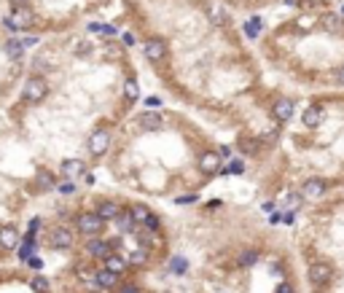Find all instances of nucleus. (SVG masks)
Listing matches in <instances>:
<instances>
[{
	"instance_id": "nucleus-1",
	"label": "nucleus",
	"mask_w": 344,
	"mask_h": 293,
	"mask_svg": "<svg viewBox=\"0 0 344 293\" xmlns=\"http://www.w3.org/2000/svg\"><path fill=\"white\" fill-rule=\"evenodd\" d=\"M46 94H49V83H46V78L43 75H33L22 89V100L27 102V105H38V102H43Z\"/></svg>"
},
{
	"instance_id": "nucleus-2",
	"label": "nucleus",
	"mask_w": 344,
	"mask_h": 293,
	"mask_svg": "<svg viewBox=\"0 0 344 293\" xmlns=\"http://www.w3.org/2000/svg\"><path fill=\"white\" fill-rule=\"evenodd\" d=\"M331 191V183L326 181L323 175H312V178H307V181L301 183V196L304 199H320V196H326Z\"/></svg>"
},
{
	"instance_id": "nucleus-3",
	"label": "nucleus",
	"mask_w": 344,
	"mask_h": 293,
	"mask_svg": "<svg viewBox=\"0 0 344 293\" xmlns=\"http://www.w3.org/2000/svg\"><path fill=\"white\" fill-rule=\"evenodd\" d=\"M102 226H105V221L97 213H81L78 218H75V229H78V234H83V237H97L102 231Z\"/></svg>"
},
{
	"instance_id": "nucleus-4",
	"label": "nucleus",
	"mask_w": 344,
	"mask_h": 293,
	"mask_svg": "<svg viewBox=\"0 0 344 293\" xmlns=\"http://www.w3.org/2000/svg\"><path fill=\"white\" fill-rule=\"evenodd\" d=\"M331 277H333V267H331V263H326V261H312V263H309V269H307L309 285L323 288Z\"/></svg>"
},
{
	"instance_id": "nucleus-5",
	"label": "nucleus",
	"mask_w": 344,
	"mask_h": 293,
	"mask_svg": "<svg viewBox=\"0 0 344 293\" xmlns=\"http://www.w3.org/2000/svg\"><path fill=\"white\" fill-rule=\"evenodd\" d=\"M86 148H89V154L94 159H100L108 154V148H110V132L108 129H94L89 140H86Z\"/></svg>"
},
{
	"instance_id": "nucleus-6",
	"label": "nucleus",
	"mask_w": 344,
	"mask_h": 293,
	"mask_svg": "<svg viewBox=\"0 0 344 293\" xmlns=\"http://www.w3.org/2000/svg\"><path fill=\"white\" fill-rule=\"evenodd\" d=\"M293 113H296V105H293V100H288V97H280L272 105V119L277 121V124H288V121L293 119Z\"/></svg>"
},
{
	"instance_id": "nucleus-7",
	"label": "nucleus",
	"mask_w": 344,
	"mask_h": 293,
	"mask_svg": "<svg viewBox=\"0 0 344 293\" xmlns=\"http://www.w3.org/2000/svg\"><path fill=\"white\" fill-rule=\"evenodd\" d=\"M83 253L89 258H108L110 256V245L105 242V240H100V237H89L86 240V245H83Z\"/></svg>"
},
{
	"instance_id": "nucleus-8",
	"label": "nucleus",
	"mask_w": 344,
	"mask_h": 293,
	"mask_svg": "<svg viewBox=\"0 0 344 293\" xmlns=\"http://www.w3.org/2000/svg\"><path fill=\"white\" fill-rule=\"evenodd\" d=\"M49 245L56 250H65L73 245V231L68 229V226H54L51 234H49Z\"/></svg>"
},
{
	"instance_id": "nucleus-9",
	"label": "nucleus",
	"mask_w": 344,
	"mask_h": 293,
	"mask_svg": "<svg viewBox=\"0 0 344 293\" xmlns=\"http://www.w3.org/2000/svg\"><path fill=\"white\" fill-rule=\"evenodd\" d=\"M142 54H146L151 62H161L167 56V43L161 41V38H151V41H146V46H142Z\"/></svg>"
},
{
	"instance_id": "nucleus-10",
	"label": "nucleus",
	"mask_w": 344,
	"mask_h": 293,
	"mask_svg": "<svg viewBox=\"0 0 344 293\" xmlns=\"http://www.w3.org/2000/svg\"><path fill=\"white\" fill-rule=\"evenodd\" d=\"M323 119H326V113H323V105H307L301 113V124L307 129H318L323 124Z\"/></svg>"
},
{
	"instance_id": "nucleus-11",
	"label": "nucleus",
	"mask_w": 344,
	"mask_h": 293,
	"mask_svg": "<svg viewBox=\"0 0 344 293\" xmlns=\"http://www.w3.org/2000/svg\"><path fill=\"white\" fill-rule=\"evenodd\" d=\"M199 169L207 175L221 172V156H218V151H205V154L199 156Z\"/></svg>"
},
{
	"instance_id": "nucleus-12",
	"label": "nucleus",
	"mask_w": 344,
	"mask_h": 293,
	"mask_svg": "<svg viewBox=\"0 0 344 293\" xmlns=\"http://www.w3.org/2000/svg\"><path fill=\"white\" fill-rule=\"evenodd\" d=\"M16 245H19V229L11 226V223L3 226V229H0V248H3V250H14Z\"/></svg>"
},
{
	"instance_id": "nucleus-13",
	"label": "nucleus",
	"mask_w": 344,
	"mask_h": 293,
	"mask_svg": "<svg viewBox=\"0 0 344 293\" xmlns=\"http://www.w3.org/2000/svg\"><path fill=\"white\" fill-rule=\"evenodd\" d=\"M14 24H16V30H27V27L35 24V14L27 6H19L16 14H14Z\"/></svg>"
},
{
	"instance_id": "nucleus-14",
	"label": "nucleus",
	"mask_w": 344,
	"mask_h": 293,
	"mask_svg": "<svg viewBox=\"0 0 344 293\" xmlns=\"http://www.w3.org/2000/svg\"><path fill=\"white\" fill-rule=\"evenodd\" d=\"M94 213H97L102 221H116V218H119V213H121V207H119L116 202H113V199H105V202H100V204H97V210H94Z\"/></svg>"
},
{
	"instance_id": "nucleus-15",
	"label": "nucleus",
	"mask_w": 344,
	"mask_h": 293,
	"mask_svg": "<svg viewBox=\"0 0 344 293\" xmlns=\"http://www.w3.org/2000/svg\"><path fill=\"white\" fill-rule=\"evenodd\" d=\"M60 169H62V175L70 181V178H78V175L83 172V169H86V164L81 162V159H65Z\"/></svg>"
},
{
	"instance_id": "nucleus-16",
	"label": "nucleus",
	"mask_w": 344,
	"mask_h": 293,
	"mask_svg": "<svg viewBox=\"0 0 344 293\" xmlns=\"http://www.w3.org/2000/svg\"><path fill=\"white\" fill-rule=\"evenodd\" d=\"M94 280H97V288H105V290H113L119 285V275H113L108 269H100L97 275H94Z\"/></svg>"
},
{
	"instance_id": "nucleus-17",
	"label": "nucleus",
	"mask_w": 344,
	"mask_h": 293,
	"mask_svg": "<svg viewBox=\"0 0 344 293\" xmlns=\"http://www.w3.org/2000/svg\"><path fill=\"white\" fill-rule=\"evenodd\" d=\"M6 54L11 56L14 62H22V56H24V43L16 41V38H8V41H6Z\"/></svg>"
},
{
	"instance_id": "nucleus-18",
	"label": "nucleus",
	"mask_w": 344,
	"mask_h": 293,
	"mask_svg": "<svg viewBox=\"0 0 344 293\" xmlns=\"http://www.w3.org/2000/svg\"><path fill=\"white\" fill-rule=\"evenodd\" d=\"M137 124H140L142 129H159V127H161V116H159V113H154V110H146V113L137 119Z\"/></svg>"
},
{
	"instance_id": "nucleus-19",
	"label": "nucleus",
	"mask_w": 344,
	"mask_h": 293,
	"mask_svg": "<svg viewBox=\"0 0 344 293\" xmlns=\"http://www.w3.org/2000/svg\"><path fill=\"white\" fill-rule=\"evenodd\" d=\"M105 269L113 272V275H124V269H127V261L121 256H108L105 258Z\"/></svg>"
},
{
	"instance_id": "nucleus-20",
	"label": "nucleus",
	"mask_w": 344,
	"mask_h": 293,
	"mask_svg": "<svg viewBox=\"0 0 344 293\" xmlns=\"http://www.w3.org/2000/svg\"><path fill=\"white\" fill-rule=\"evenodd\" d=\"M116 223H119L121 234H127V231H132V229H135V218H132V213H129V210H127V213H119Z\"/></svg>"
},
{
	"instance_id": "nucleus-21",
	"label": "nucleus",
	"mask_w": 344,
	"mask_h": 293,
	"mask_svg": "<svg viewBox=\"0 0 344 293\" xmlns=\"http://www.w3.org/2000/svg\"><path fill=\"white\" fill-rule=\"evenodd\" d=\"M129 213H132V218H135V223H146L151 218V210H148L146 204H132Z\"/></svg>"
},
{
	"instance_id": "nucleus-22",
	"label": "nucleus",
	"mask_w": 344,
	"mask_h": 293,
	"mask_svg": "<svg viewBox=\"0 0 344 293\" xmlns=\"http://www.w3.org/2000/svg\"><path fill=\"white\" fill-rule=\"evenodd\" d=\"M124 94H127V100H137L140 97V86H137V81L135 78H127V83H124Z\"/></svg>"
},
{
	"instance_id": "nucleus-23",
	"label": "nucleus",
	"mask_w": 344,
	"mask_h": 293,
	"mask_svg": "<svg viewBox=\"0 0 344 293\" xmlns=\"http://www.w3.org/2000/svg\"><path fill=\"white\" fill-rule=\"evenodd\" d=\"M258 148H261V143H258L255 137H245V140H240V151H242V154H258Z\"/></svg>"
},
{
	"instance_id": "nucleus-24",
	"label": "nucleus",
	"mask_w": 344,
	"mask_h": 293,
	"mask_svg": "<svg viewBox=\"0 0 344 293\" xmlns=\"http://www.w3.org/2000/svg\"><path fill=\"white\" fill-rule=\"evenodd\" d=\"M127 261H129V263H135V267H142V263H146V261H148V253H146V250H142V248H140V250H132Z\"/></svg>"
},
{
	"instance_id": "nucleus-25",
	"label": "nucleus",
	"mask_w": 344,
	"mask_h": 293,
	"mask_svg": "<svg viewBox=\"0 0 344 293\" xmlns=\"http://www.w3.org/2000/svg\"><path fill=\"white\" fill-rule=\"evenodd\" d=\"M237 261H240V267H253V263L258 261V253L255 250H245V253H240Z\"/></svg>"
},
{
	"instance_id": "nucleus-26",
	"label": "nucleus",
	"mask_w": 344,
	"mask_h": 293,
	"mask_svg": "<svg viewBox=\"0 0 344 293\" xmlns=\"http://www.w3.org/2000/svg\"><path fill=\"white\" fill-rule=\"evenodd\" d=\"M331 86L344 89V65H339V68L333 70V75H331Z\"/></svg>"
},
{
	"instance_id": "nucleus-27",
	"label": "nucleus",
	"mask_w": 344,
	"mask_h": 293,
	"mask_svg": "<svg viewBox=\"0 0 344 293\" xmlns=\"http://www.w3.org/2000/svg\"><path fill=\"white\" fill-rule=\"evenodd\" d=\"M221 172H226V175H242L245 172V164L240 162V159H234V162L228 164L226 169H221Z\"/></svg>"
},
{
	"instance_id": "nucleus-28",
	"label": "nucleus",
	"mask_w": 344,
	"mask_h": 293,
	"mask_svg": "<svg viewBox=\"0 0 344 293\" xmlns=\"http://www.w3.org/2000/svg\"><path fill=\"white\" fill-rule=\"evenodd\" d=\"M56 191H60L62 196H70V194H75V186H73V181H65V183L56 186Z\"/></svg>"
},
{
	"instance_id": "nucleus-29",
	"label": "nucleus",
	"mask_w": 344,
	"mask_h": 293,
	"mask_svg": "<svg viewBox=\"0 0 344 293\" xmlns=\"http://www.w3.org/2000/svg\"><path fill=\"white\" fill-rule=\"evenodd\" d=\"M38 186H43V188H51V186H54V178H51L49 172H41V175H38Z\"/></svg>"
},
{
	"instance_id": "nucleus-30",
	"label": "nucleus",
	"mask_w": 344,
	"mask_h": 293,
	"mask_svg": "<svg viewBox=\"0 0 344 293\" xmlns=\"http://www.w3.org/2000/svg\"><path fill=\"white\" fill-rule=\"evenodd\" d=\"M210 16H213L215 24H223V22H226V14L221 11V8H210Z\"/></svg>"
},
{
	"instance_id": "nucleus-31",
	"label": "nucleus",
	"mask_w": 344,
	"mask_h": 293,
	"mask_svg": "<svg viewBox=\"0 0 344 293\" xmlns=\"http://www.w3.org/2000/svg\"><path fill=\"white\" fill-rule=\"evenodd\" d=\"M33 288L35 290H49V280L46 277H33Z\"/></svg>"
},
{
	"instance_id": "nucleus-32",
	"label": "nucleus",
	"mask_w": 344,
	"mask_h": 293,
	"mask_svg": "<svg viewBox=\"0 0 344 293\" xmlns=\"http://www.w3.org/2000/svg\"><path fill=\"white\" fill-rule=\"evenodd\" d=\"M274 293H296V290H293V285H291V282H285V280H282L280 285L274 288Z\"/></svg>"
},
{
	"instance_id": "nucleus-33",
	"label": "nucleus",
	"mask_w": 344,
	"mask_h": 293,
	"mask_svg": "<svg viewBox=\"0 0 344 293\" xmlns=\"http://www.w3.org/2000/svg\"><path fill=\"white\" fill-rule=\"evenodd\" d=\"M146 226H148V229H154V231H159V218H156L154 213H151V218L146 221Z\"/></svg>"
},
{
	"instance_id": "nucleus-34",
	"label": "nucleus",
	"mask_w": 344,
	"mask_h": 293,
	"mask_svg": "<svg viewBox=\"0 0 344 293\" xmlns=\"http://www.w3.org/2000/svg\"><path fill=\"white\" fill-rule=\"evenodd\" d=\"M146 105H148V110H156V108L161 105V100H159V97H148V100H146Z\"/></svg>"
},
{
	"instance_id": "nucleus-35",
	"label": "nucleus",
	"mask_w": 344,
	"mask_h": 293,
	"mask_svg": "<svg viewBox=\"0 0 344 293\" xmlns=\"http://www.w3.org/2000/svg\"><path fill=\"white\" fill-rule=\"evenodd\" d=\"M172 269H175V272H183V269H186V261H183V258H175V261H172Z\"/></svg>"
},
{
	"instance_id": "nucleus-36",
	"label": "nucleus",
	"mask_w": 344,
	"mask_h": 293,
	"mask_svg": "<svg viewBox=\"0 0 344 293\" xmlns=\"http://www.w3.org/2000/svg\"><path fill=\"white\" fill-rule=\"evenodd\" d=\"M119 293H140V288L137 285H124V288H119Z\"/></svg>"
},
{
	"instance_id": "nucleus-37",
	"label": "nucleus",
	"mask_w": 344,
	"mask_h": 293,
	"mask_svg": "<svg viewBox=\"0 0 344 293\" xmlns=\"http://www.w3.org/2000/svg\"><path fill=\"white\" fill-rule=\"evenodd\" d=\"M121 43H124V46H132V43H135V35H132V33H127V35L121 38Z\"/></svg>"
},
{
	"instance_id": "nucleus-38",
	"label": "nucleus",
	"mask_w": 344,
	"mask_h": 293,
	"mask_svg": "<svg viewBox=\"0 0 344 293\" xmlns=\"http://www.w3.org/2000/svg\"><path fill=\"white\" fill-rule=\"evenodd\" d=\"M269 272H272V275H282V267H280V263H272Z\"/></svg>"
},
{
	"instance_id": "nucleus-39",
	"label": "nucleus",
	"mask_w": 344,
	"mask_h": 293,
	"mask_svg": "<svg viewBox=\"0 0 344 293\" xmlns=\"http://www.w3.org/2000/svg\"><path fill=\"white\" fill-rule=\"evenodd\" d=\"M14 3H16V6H24V3H27V0H14Z\"/></svg>"
}]
</instances>
